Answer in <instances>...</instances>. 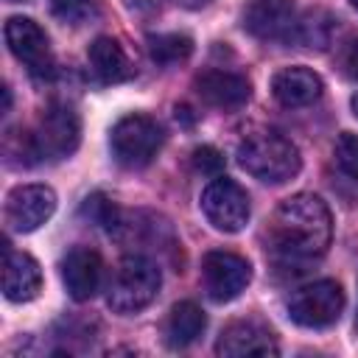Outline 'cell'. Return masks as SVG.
<instances>
[{"mask_svg":"<svg viewBox=\"0 0 358 358\" xmlns=\"http://www.w3.org/2000/svg\"><path fill=\"white\" fill-rule=\"evenodd\" d=\"M3 34L14 59H20L34 76H48L53 70L50 42L39 22H34L31 17H11Z\"/></svg>","mask_w":358,"mask_h":358,"instance_id":"9","label":"cell"},{"mask_svg":"<svg viewBox=\"0 0 358 358\" xmlns=\"http://www.w3.org/2000/svg\"><path fill=\"white\" fill-rule=\"evenodd\" d=\"M238 162L246 173L268 185H282L302 168L296 145L274 129H252L238 145Z\"/></svg>","mask_w":358,"mask_h":358,"instance_id":"2","label":"cell"},{"mask_svg":"<svg viewBox=\"0 0 358 358\" xmlns=\"http://www.w3.org/2000/svg\"><path fill=\"white\" fill-rule=\"evenodd\" d=\"M87 59H90L92 76L101 84H120V81H129L134 76V64L129 62V56L120 48V42L112 39V36H98L90 45Z\"/></svg>","mask_w":358,"mask_h":358,"instance_id":"17","label":"cell"},{"mask_svg":"<svg viewBox=\"0 0 358 358\" xmlns=\"http://www.w3.org/2000/svg\"><path fill=\"white\" fill-rule=\"evenodd\" d=\"M8 3H25V0H8Z\"/></svg>","mask_w":358,"mask_h":358,"instance_id":"29","label":"cell"},{"mask_svg":"<svg viewBox=\"0 0 358 358\" xmlns=\"http://www.w3.org/2000/svg\"><path fill=\"white\" fill-rule=\"evenodd\" d=\"M190 53H193V39L187 34H151L148 36V56L162 67L187 62Z\"/></svg>","mask_w":358,"mask_h":358,"instance_id":"19","label":"cell"},{"mask_svg":"<svg viewBox=\"0 0 358 358\" xmlns=\"http://www.w3.org/2000/svg\"><path fill=\"white\" fill-rule=\"evenodd\" d=\"M56 210V193L48 185H20L6 196V224L14 232L39 229Z\"/></svg>","mask_w":358,"mask_h":358,"instance_id":"11","label":"cell"},{"mask_svg":"<svg viewBox=\"0 0 358 358\" xmlns=\"http://www.w3.org/2000/svg\"><path fill=\"white\" fill-rule=\"evenodd\" d=\"M173 3H179V6H185V8H201V6H207L210 0H173Z\"/></svg>","mask_w":358,"mask_h":358,"instance_id":"26","label":"cell"},{"mask_svg":"<svg viewBox=\"0 0 358 358\" xmlns=\"http://www.w3.org/2000/svg\"><path fill=\"white\" fill-rule=\"evenodd\" d=\"M271 92L282 106L299 109V106H310L313 101L322 98L324 81L310 67H285L271 78Z\"/></svg>","mask_w":358,"mask_h":358,"instance_id":"15","label":"cell"},{"mask_svg":"<svg viewBox=\"0 0 358 358\" xmlns=\"http://www.w3.org/2000/svg\"><path fill=\"white\" fill-rule=\"evenodd\" d=\"M350 106H352V112H355V117H358V95H352V101H350Z\"/></svg>","mask_w":358,"mask_h":358,"instance_id":"27","label":"cell"},{"mask_svg":"<svg viewBox=\"0 0 358 358\" xmlns=\"http://www.w3.org/2000/svg\"><path fill=\"white\" fill-rule=\"evenodd\" d=\"M350 6H352V8H355V11H358V0H350Z\"/></svg>","mask_w":358,"mask_h":358,"instance_id":"28","label":"cell"},{"mask_svg":"<svg viewBox=\"0 0 358 358\" xmlns=\"http://www.w3.org/2000/svg\"><path fill=\"white\" fill-rule=\"evenodd\" d=\"M330 31H333V17L330 14H324V11H308L296 22L294 42L296 45H305V48H327Z\"/></svg>","mask_w":358,"mask_h":358,"instance_id":"20","label":"cell"},{"mask_svg":"<svg viewBox=\"0 0 358 358\" xmlns=\"http://www.w3.org/2000/svg\"><path fill=\"white\" fill-rule=\"evenodd\" d=\"M344 310V291L336 280H316L296 288L288 299V316L302 327H330Z\"/></svg>","mask_w":358,"mask_h":358,"instance_id":"5","label":"cell"},{"mask_svg":"<svg viewBox=\"0 0 358 358\" xmlns=\"http://www.w3.org/2000/svg\"><path fill=\"white\" fill-rule=\"evenodd\" d=\"M333 157H336V165L344 176L358 179V134L341 131L336 145H333Z\"/></svg>","mask_w":358,"mask_h":358,"instance_id":"22","label":"cell"},{"mask_svg":"<svg viewBox=\"0 0 358 358\" xmlns=\"http://www.w3.org/2000/svg\"><path fill=\"white\" fill-rule=\"evenodd\" d=\"M78 140H81V120H78V115L70 106H64V103H50L42 112L39 126L34 131V143H36L39 159L42 157L64 159V157H70L78 148Z\"/></svg>","mask_w":358,"mask_h":358,"instance_id":"8","label":"cell"},{"mask_svg":"<svg viewBox=\"0 0 358 358\" xmlns=\"http://www.w3.org/2000/svg\"><path fill=\"white\" fill-rule=\"evenodd\" d=\"M6 246V263H3V294L11 302H31L42 288V268L39 263L25 252H11Z\"/></svg>","mask_w":358,"mask_h":358,"instance_id":"16","label":"cell"},{"mask_svg":"<svg viewBox=\"0 0 358 358\" xmlns=\"http://www.w3.org/2000/svg\"><path fill=\"white\" fill-rule=\"evenodd\" d=\"M193 168L204 176H221L224 171V154L213 145H199L193 151Z\"/></svg>","mask_w":358,"mask_h":358,"instance_id":"24","label":"cell"},{"mask_svg":"<svg viewBox=\"0 0 358 358\" xmlns=\"http://www.w3.org/2000/svg\"><path fill=\"white\" fill-rule=\"evenodd\" d=\"M165 131L151 115H126L109 134L112 157L123 168H145L162 148Z\"/></svg>","mask_w":358,"mask_h":358,"instance_id":"4","label":"cell"},{"mask_svg":"<svg viewBox=\"0 0 358 358\" xmlns=\"http://www.w3.org/2000/svg\"><path fill=\"white\" fill-rule=\"evenodd\" d=\"M201 282L213 302H232L252 282V266L235 252H207L201 260Z\"/></svg>","mask_w":358,"mask_h":358,"instance_id":"7","label":"cell"},{"mask_svg":"<svg viewBox=\"0 0 358 358\" xmlns=\"http://www.w3.org/2000/svg\"><path fill=\"white\" fill-rule=\"evenodd\" d=\"M296 22L291 0H252L243 11V28L263 42H294Z\"/></svg>","mask_w":358,"mask_h":358,"instance_id":"10","label":"cell"},{"mask_svg":"<svg viewBox=\"0 0 358 358\" xmlns=\"http://www.w3.org/2000/svg\"><path fill=\"white\" fill-rule=\"evenodd\" d=\"M218 355H277L274 333L257 319H238L227 324L215 341Z\"/></svg>","mask_w":358,"mask_h":358,"instance_id":"13","label":"cell"},{"mask_svg":"<svg viewBox=\"0 0 358 358\" xmlns=\"http://www.w3.org/2000/svg\"><path fill=\"white\" fill-rule=\"evenodd\" d=\"M62 282L76 302H87L101 291L103 260L90 246H73L62 257Z\"/></svg>","mask_w":358,"mask_h":358,"instance_id":"12","label":"cell"},{"mask_svg":"<svg viewBox=\"0 0 358 358\" xmlns=\"http://www.w3.org/2000/svg\"><path fill=\"white\" fill-rule=\"evenodd\" d=\"M201 213L218 232H241L249 224V193L227 176H215L201 190Z\"/></svg>","mask_w":358,"mask_h":358,"instance_id":"6","label":"cell"},{"mask_svg":"<svg viewBox=\"0 0 358 358\" xmlns=\"http://www.w3.org/2000/svg\"><path fill=\"white\" fill-rule=\"evenodd\" d=\"M196 92L207 106L232 112L249 101L252 84L246 81V76H238L229 70H204L196 76Z\"/></svg>","mask_w":358,"mask_h":358,"instance_id":"14","label":"cell"},{"mask_svg":"<svg viewBox=\"0 0 358 358\" xmlns=\"http://www.w3.org/2000/svg\"><path fill=\"white\" fill-rule=\"evenodd\" d=\"M355 322H358V319H355Z\"/></svg>","mask_w":358,"mask_h":358,"instance_id":"30","label":"cell"},{"mask_svg":"<svg viewBox=\"0 0 358 358\" xmlns=\"http://www.w3.org/2000/svg\"><path fill=\"white\" fill-rule=\"evenodd\" d=\"M81 213L92 221V224H101V227H106L109 232H112V227L117 224V218H120V210L106 199V196H101V193H95V196H90L87 201H84V207H81Z\"/></svg>","mask_w":358,"mask_h":358,"instance_id":"23","label":"cell"},{"mask_svg":"<svg viewBox=\"0 0 358 358\" xmlns=\"http://www.w3.org/2000/svg\"><path fill=\"white\" fill-rule=\"evenodd\" d=\"M159 285H162L159 266L145 255H129L120 260V266L109 280L106 302L115 313L129 316L148 308L157 299Z\"/></svg>","mask_w":358,"mask_h":358,"instance_id":"3","label":"cell"},{"mask_svg":"<svg viewBox=\"0 0 358 358\" xmlns=\"http://www.w3.org/2000/svg\"><path fill=\"white\" fill-rule=\"evenodd\" d=\"M344 67H347V73H350V76H355V78H358V39L347 48V53H344Z\"/></svg>","mask_w":358,"mask_h":358,"instance_id":"25","label":"cell"},{"mask_svg":"<svg viewBox=\"0 0 358 358\" xmlns=\"http://www.w3.org/2000/svg\"><path fill=\"white\" fill-rule=\"evenodd\" d=\"M204 327H207V316L196 302H190V299L176 302L165 322V341L176 350L187 347L204 333Z\"/></svg>","mask_w":358,"mask_h":358,"instance_id":"18","label":"cell"},{"mask_svg":"<svg viewBox=\"0 0 358 358\" xmlns=\"http://www.w3.org/2000/svg\"><path fill=\"white\" fill-rule=\"evenodd\" d=\"M333 238V218L327 204L313 193L285 199L266 229L268 252L280 266H299L322 257Z\"/></svg>","mask_w":358,"mask_h":358,"instance_id":"1","label":"cell"},{"mask_svg":"<svg viewBox=\"0 0 358 358\" xmlns=\"http://www.w3.org/2000/svg\"><path fill=\"white\" fill-rule=\"evenodd\" d=\"M48 6L50 14L67 25H84L98 14L95 0H48Z\"/></svg>","mask_w":358,"mask_h":358,"instance_id":"21","label":"cell"}]
</instances>
